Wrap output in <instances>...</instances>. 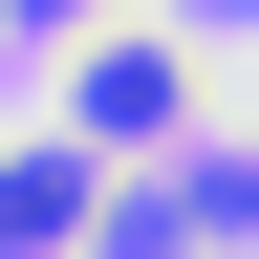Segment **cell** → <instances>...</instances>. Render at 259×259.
<instances>
[{
	"instance_id": "6da1fadb",
	"label": "cell",
	"mask_w": 259,
	"mask_h": 259,
	"mask_svg": "<svg viewBox=\"0 0 259 259\" xmlns=\"http://www.w3.org/2000/svg\"><path fill=\"white\" fill-rule=\"evenodd\" d=\"M87 130H173V44H87Z\"/></svg>"
},
{
	"instance_id": "7a4b0ae2",
	"label": "cell",
	"mask_w": 259,
	"mask_h": 259,
	"mask_svg": "<svg viewBox=\"0 0 259 259\" xmlns=\"http://www.w3.org/2000/svg\"><path fill=\"white\" fill-rule=\"evenodd\" d=\"M65 216H87V173L65 151H0V238H65Z\"/></svg>"
},
{
	"instance_id": "3957f363",
	"label": "cell",
	"mask_w": 259,
	"mask_h": 259,
	"mask_svg": "<svg viewBox=\"0 0 259 259\" xmlns=\"http://www.w3.org/2000/svg\"><path fill=\"white\" fill-rule=\"evenodd\" d=\"M0 44H87V0H0Z\"/></svg>"
}]
</instances>
